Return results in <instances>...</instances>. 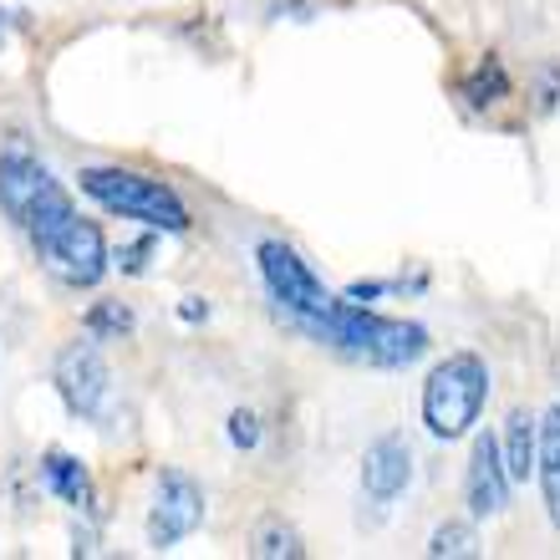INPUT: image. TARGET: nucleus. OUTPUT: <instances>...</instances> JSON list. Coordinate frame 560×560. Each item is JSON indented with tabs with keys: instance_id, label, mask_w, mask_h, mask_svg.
<instances>
[{
	"instance_id": "nucleus-4",
	"label": "nucleus",
	"mask_w": 560,
	"mask_h": 560,
	"mask_svg": "<svg viewBox=\"0 0 560 560\" xmlns=\"http://www.w3.org/2000/svg\"><path fill=\"white\" fill-rule=\"evenodd\" d=\"M0 214L11 224H21L26 235L57 224L61 214H72V199L61 189L51 168L36 153H26L21 143H11L0 153Z\"/></svg>"
},
{
	"instance_id": "nucleus-15",
	"label": "nucleus",
	"mask_w": 560,
	"mask_h": 560,
	"mask_svg": "<svg viewBox=\"0 0 560 560\" xmlns=\"http://www.w3.org/2000/svg\"><path fill=\"white\" fill-rule=\"evenodd\" d=\"M458 97H464L469 107H494V103H504V97H510V72H504V61H500V57H485L469 77H464Z\"/></svg>"
},
{
	"instance_id": "nucleus-19",
	"label": "nucleus",
	"mask_w": 560,
	"mask_h": 560,
	"mask_svg": "<svg viewBox=\"0 0 560 560\" xmlns=\"http://www.w3.org/2000/svg\"><path fill=\"white\" fill-rule=\"evenodd\" d=\"M230 443H235V448H255V443H260V418H255L250 408L230 413Z\"/></svg>"
},
{
	"instance_id": "nucleus-16",
	"label": "nucleus",
	"mask_w": 560,
	"mask_h": 560,
	"mask_svg": "<svg viewBox=\"0 0 560 560\" xmlns=\"http://www.w3.org/2000/svg\"><path fill=\"white\" fill-rule=\"evenodd\" d=\"M88 331L97 341H118V337H133V311L122 306V301H97L88 311Z\"/></svg>"
},
{
	"instance_id": "nucleus-9",
	"label": "nucleus",
	"mask_w": 560,
	"mask_h": 560,
	"mask_svg": "<svg viewBox=\"0 0 560 560\" xmlns=\"http://www.w3.org/2000/svg\"><path fill=\"white\" fill-rule=\"evenodd\" d=\"M510 469H504V448L494 433H479L469 448V479H464V494H469V510L479 520L500 515L504 504H510Z\"/></svg>"
},
{
	"instance_id": "nucleus-21",
	"label": "nucleus",
	"mask_w": 560,
	"mask_h": 560,
	"mask_svg": "<svg viewBox=\"0 0 560 560\" xmlns=\"http://www.w3.org/2000/svg\"><path fill=\"white\" fill-rule=\"evenodd\" d=\"M556 103H560V67L550 61V67H540V113H550Z\"/></svg>"
},
{
	"instance_id": "nucleus-10",
	"label": "nucleus",
	"mask_w": 560,
	"mask_h": 560,
	"mask_svg": "<svg viewBox=\"0 0 560 560\" xmlns=\"http://www.w3.org/2000/svg\"><path fill=\"white\" fill-rule=\"evenodd\" d=\"M408 485H413V448L402 433H383L362 454V494L372 504H393Z\"/></svg>"
},
{
	"instance_id": "nucleus-5",
	"label": "nucleus",
	"mask_w": 560,
	"mask_h": 560,
	"mask_svg": "<svg viewBox=\"0 0 560 560\" xmlns=\"http://www.w3.org/2000/svg\"><path fill=\"white\" fill-rule=\"evenodd\" d=\"M31 245H36V255L46 260V270L51 276H61L67 285H97V280L107 276V240L103 230L92 220H82V214H61L57 224H46V230H36L31 235Z\"/></svg>"
},
{
	"instance_id": "nucleus-12",
	"label": "nucleus",
	"mask_w": 560,
	"mask_h": 560,
	"mask_svg": "<svg viewBox=\"0 0 560 560\" xmlns=\"http://www.w3.org/2000/svg\"><path fill=\"white\" fill-rule=\"evenodd\" d=\"M535 439H540V423H535L525 408H515V413L504 418L500 448H504V469H510L515 485H525V479L535 474Z\"/></svg>"
},
{
	"instance_id": "nucleus-20",
	"label": "nucleus",
	"mask_w": 560,
	"mask_h": 560,
	"mask_svg": "<svg viewBox=\"0 0 560 560\" xmlns=\"http://www.w3.org/2000/svg\"><path fill=\"white\" fill-rule=\"evenodd\" d=\"M398 291L393 280H357V285H347V301H357V306H368V301H377V295Z\"/></svg>"
},
{
	"instance_id": "nucleus-18",
	"label": "nucleus",
	"mask_w": 560,
	"mask_h": 560,
	"mask_svg": "<svg viewBox=\"0 0 560 560\" xmlns=\"http://www.w3.org/2000/svg\"><path fill=\"white\" fill-rule=\"evenodd\" d=\"M113 260H118V270L122 276H143L148 270V260H153V240H133V245H118V255H113Z\"/></svg>"
},
{
	"instance_id": "nucleus-3",
	"label": "nucleus",
	"mask_w": 560,
	"mask_h": 560,
	"mask_svg": "<svg viewBox=\"0 0 560 560\" xmlns=\"http://www.w3.org/2000/svg\"><path fill=\"white\" fill-rule=\"evenodd\" d=\"M485 398H489L485 357L448 352L423 383V428L443 443L464 439V433H474L479 413H485Z\"/></svg>"
},
{
	"instance_id": "nucleus-13",
	"label": "nucleus",
	"mask_w": 560,
	"mask_h": 560,
	"mask_svg": "<svg viewBox=\"0 0 560 560\" xmlns=\"http://www.w3.org/2000/svg\"><path fill=\"white\" fill-rule=\"evenodd\" d=\"M535 469H540V489H546V510L560 525V402L540 418V439H535Z\"/></svg>"
},
{
	"instance_id": "nucleus-22",
	"label": "nucleus",
	"mask_w": 560,
	"mask_h": 560,
	"mask_svg": "<svg viewBox=\"0 0 560 560\" xmlns=\"http://www.w3.org/2000/svg\"><path fill=\"white\" fill-rule=\"evenodd\" d=\"M178 316H184V322H205L209 306H205V301H184V306H178Z\"/></svg>"
},
{
	"instance_id": "nucleus-14",
	"label": "nucleus",
	"mask_w": 560,
	"mask_h": 560,
	"mask_svg": "<svg viewBox=\"0 0 560 560\" xmlns=\"http://www.w3.org/2000/svg\"><path fill=\"white\" fill-rule=\"evenodd\" d=\"M250 556L255 560H301L306 556V540H301V530H295L291 520L266 515L250 535Z\"/></svg>"
},
{
	"instance_id": "nucleus-23",
	"label": "nucleus",
	"mask_w": 560,
	"mask_h": 560,
	"mask_svg": "<svg viewBox=\"0 0 560 560\" xmlns=\"http://www.w3.org/2000/svg\"><path fill=\"white\" fill-rule=\"evenodd\" d=\"M5 26H11V21H5V11H0V42H5Z\"/></svg>"
},
{
	"instance_id": "nucleus-8",
	"label": "nucleus",
	"mask_w": 560,
	"mask_h": 560,
	"mask_svg": "<svg viewBox=\"0 0 560 560\" xmlns=\"http://www.w3.org/2000/svg\"><path fill=\"white\" fill-rule=\"evenodd\" d=\"M205 520V494L184 469H163L159 474V494L148 510V546L153 550H174L184 535L199 530Z\"/></svg>"
},
{
	"instance_id": "nucleus-2",
	"label": "nucleus",
	"mask_w": 560,
	"mask_h": 560,
	"mask_svg": "<svg viewBox=\"0 0 560 560\" xmlns=\"http://www.w3.org/2000/svg\"><path fill=\"white\" fill-rule=\"evenodd\" d=\"M77 189L97 199L103 209H113V214H122V220L148 224V230H163V235H184L189 230L184 199L153 174H138V168H82Z\"/></svg>"
},
{
	"instance_id": "nucleus-17",
	"label": "nucleus",
	"mask_w": 560,
	"mask_h": 560,
	"mask_svg": "<svg viewBox=\"0 0 560 560\" xmlns=\"http://www.w3.org/2000/svg\"><path fill=\"white\" fill-rule=\"evenodd\" d=\"M474 525H439L433 530V540H428V556H439V560H458V556H474Z\"/></svg>"
},
{
	"instance_id": "nucleus-1",
	"label": "nucleus",
	"mask_w": 560,
	"mask_h": 560,
	"mask_svg": "<svg viewBox=\"0 0 560 560\" xmlns=\"http://www.w3.org/2000/svg\"><path fill=\"white\" fill-rule=\"evenodd\" d=\"M301 331H311L316 341L337 347L341 357H357L368 368H413L428 352V331L418 322H393L377 311L357 306V301H326L316 316L301 322Z\"/></svg>"
},
{
	"instance_id": "nucleus-11",
	"label": "nucleus",
	"mask_w": 560,
	"mask_h": 560,
	"mask_svg": "<svg viewBox=\"0 0 560 560\" xmlns=\"http://www.w3.org/2000/svg\"><path fill=\"white\" fill-rule=\"evenodd\" d=\"M42 485L57 494L61 504H72V510H92L97 504V489H92V474L82 458L61 454V448H51V454L42 458Z\"/></svg>"
},
{
	"instance_id": "nucleus-6",
	"label": "nucleus",
	"mask_w": 560,
	"mask_h": 560,
	"mask_svg": "<svg viewBox=\"0 0 560 560\" xmlns=\"http://www.w3.org/2000/svg\"><path fill=\"white\" fill-rule=\"evenodd\" d=\"M255 266H260V280H266L270 301H276L280 311H291L295 322L316 316V311L331 301V295H326V285L316 280V270H311L306 260H301V255L285 245V240H260Z\"/></svg>"
},
{
	"instance_id": "nucleus-7",
	"label": "nucleus",
	"mask_w": 560,
	"mask_h": 560,
	"mask_svg": "<svg viewBox=\"0 0 560 560\" xmlns=\"http://www.w3.org/2000/svg\"><path fill=\"white\" fill-rule=\"evenodd\" d=\"M51 383H57V398L67 402L72 418H97L107 402V362L97 352V341H67L51 362Z\"/></svg>"
}]
</instances>
